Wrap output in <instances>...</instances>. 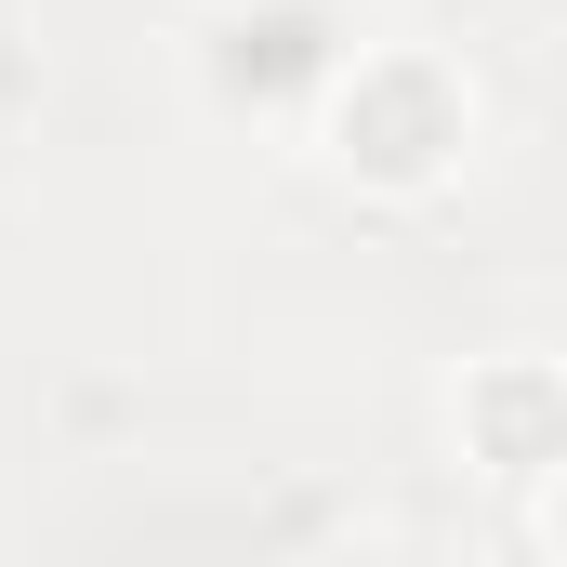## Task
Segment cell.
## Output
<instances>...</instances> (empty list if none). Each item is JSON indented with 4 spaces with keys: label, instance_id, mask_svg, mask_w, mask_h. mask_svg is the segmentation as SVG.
I'll return each instance as SVG.
<instances>
[{
    "label": "cell",
    "instance_id": "obj_1",
    "mask_svg": "<svg viewBox=\"0 0 567 567\" xmlns=\"http://www.w3.org/2000/svg\"><path fill=\"white\" fill-rule=\"evenodd\" d=\"M317 145H330V172L370 185V198H435V185L462 172V145H475V80H462L449 53H423V40H370V53L330 66Z\"/></svg>",
    "mask_w": 567,
    "mask_h": 567
},
{
    "label": "cell",
    "instance_id": "obj_2",
    "mask_svg": "<svg viewBox=\"0 0 567 567\" xmlns=\"http://www.w3.org/2000/svg\"><path fill=\"white\" fill-rule=\"evenodd\" d=\"M449 435H462V462H488L502 488H555V462H567V370L555 357H488V370H462Z\"/></svg>",
    "mask_w": 567,
    "mask_h": 567
},
{
    "label": "cell",
    "instance_id": "obj_3",
    "mask_svg": "<svg viewBox=\"0 0 567 567\" xmlns=\"http://www.w3.org/2000/svg\"><path fill=\"white\" fill-rule=\"evenodd\" d=\"M542 542L567 555V462H555V502H542Z\"/></svg>",
    "mask_w": 567,
    "mask_h": 567
}]
</instances>
